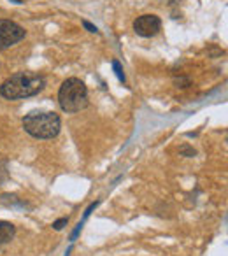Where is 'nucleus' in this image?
I'll return each instance as SVG.
<instances>
[{
  "instance_id": "7",
  "label": "nucleus",
  "mask_w": 228,
  "mask_h": 256,
  "mask_svg": "<svg viewBox=\"0 0 228 256\" xmlns=\"http://www.w3.org/2000/svg\"><path fill=\"white\" fill-rule=\"evenodd\" d=\"M112 68H114V72H116V76H118L120 81L125 82V74H123V67H122V64H120L118 60H112Z\"/></svg>"
},
{
  "instance_id": "2",
  "label": "nucleus",
  "mask_w": 228,
  "mask_h": 256,
  "mask_svg": "<svg viewBox=\"0 0 228 256\" xmlns=\"http://www.w3.org/2000/svg\"><path fill=\"white\" fill-rule=\"evenodd\" d=\"M23 128L36 139H53L60 134L62 120L51 110H34L23 118Z\"/></svg>"
},
{
  "instance_id": "4",
  "label": "nucleus",
  "mask_w": 228,
  "mask_h": 256,
  "mask_svg": "<svg viewBox=\"0 0 228 256\" xmlns=\"http://www.w3.org/2000/svg\"><path fill=\"white\" fill-rule=\"evenodd\" d=\"M26 32L23 26L11 20H0V50H8V48L18 44L22 39H25Z\"/></svg>"
},
{
  "instance_id": "5",
  "label": "nucleus",
  "mask_w": 228,
  "mask_h": 256,
  "mask_svg": "<svg viewBox=\"0 0 228 256\" xmlns=\"http://www.w3.org/2000/svg\"><path fill=\"white\" fill-rule=\"evenodd\" d=\"M162 28V20L156 14H142L134 22V32L140 37H154Z\"/></svg>"
},
{
  "instance_id": "11",
  "label": "nucleus",
  "mask_w": 228,
  "mask_h": 256,
  "mask_svg": "<svg viewBox=\"0 0 228 256\" xmlns=\"http://www.w3.org/2000/svg\"><path fill=\"white\" fill-rule=\"evenodd\" d=\"M164 4H179V0H160Z\"/></svg>"
},
{
  "instance_id": "6",
  "label": "nucleus",
  "mask_w": 228,
  "mask_h": 256,
  "mask_svg": "<svg viewBox=\"0 0 228 256\" xmlns=\"http://www.w3.org/2000/svg\"><path fill=\"white\" fill-rule=\"evenodd\" d=\"M16 226L9 221H0V244H8L14 238Z\"/></svg>"
},
{
  "instance_id": "10",
  "label": "nucleus",
  "mask_w": 228,
  "mask_h": 256,
  "mask_svg": "<svg viewBox=\"0 0 228 256\" xmlns=\"http://www.w3.org/2000/svg\"><path fill=\"white\" fill-rule=\"evenodd\" d=\"M67 223H68V218H62V220L54 221V223H53V228H54V230H62V228H64Z\"/></svg>"
},
{
  "instance_id": "9",
  "label": "nucleus",
  "mask_w": 228,
  "mask_h": 256,
  "mask_svg": "<svg viewBox=\"0 0 228 256\" xmlns=\"http://www.w3.org/2000/svg\"><path fill=\"white\" fill-rule=\"evenodd\" d=\"M82 26H84L88 32H92V34H98V28H96L95 25H92V23L88 22V20H82Z\"/></svg>"
},
{
  "instance_id": "1",
  "label": "nucleus",
  "mask_w": 228,
  "mask_h": 256,
  "mask_svg": "<svg viewBox=\"0 0 228 256\" xmlns=\"http://www.w3.org/2000/svg\"><path fill=\"white\" fill-rule=\"evenodd\" d=\"M46 88L44 76L36 72H18L0 84V95L8 100H22L34 96Z\"/></svg>"
},
{
  "instance_id": "3",
  "label": "nucleus",
  "mask_w": 228,
  "mask_h": 256,
  "mask_svg": "<svg viewBox=\"0 0 228 256\" xmlns=\"http://www.w3.org/2000/svg\"><path fill=\"white\" fill-rule=\"evenodd\" d=\"M58 104L65 112H79L88 106V88L78 78H68L62 82L58 92Z\"/></svg>"
},
{
  "instance_id": "8",
  "label": "nucleus",
  "mask_w": 228,
  "mask_h": 256,
  "mask_svg": "<svg viewBox=\"0 0 228 256\" xmlns=\"http://www.w3.org/2000/svg\"><path fill=\"white\" fill-rule=\"evenodd\" d=\"M174 84H176V88H188L192 82H190L188 78H179V79H176V81H174Z\"/></svg>"
}]
</instances>
